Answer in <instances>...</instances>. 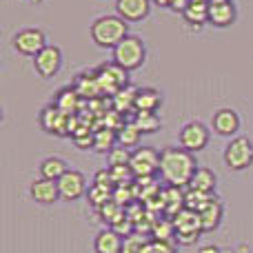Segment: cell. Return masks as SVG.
Instances as JSON below:
<instances>
[{
	"mask_svg": "<svg viewBox=\"0 0 253 253\" xmlns=\"http://www.w3.org/2000/svg\"><path fill=\"white\" fill-rule=\"evenodd\" d=\"M196 171H198L196 156L189 153L187 149L169 147L165 151H160V171L158 173L162 175V180L169 187H175V189L189 187Z\"/></svg>",
	"mask_w": 253,
	"mask_h": 253,
	"instance_id": "1",
	"label": "cell"
},
{
	"mask_svg": "<svg viewBox=\"0 0 253 253\" xmlns=\"http://www.w3.org/2000/svg\"><path fill=\"white\" fill-rule=\"evenodd\" d=\"M126 25H129V22L123 20L118 13H116V16H100L93 20L89 34H91V40L100 49H111V51H114L126 36H129L126 34V29H129Z\"/></svg>",
	"mask_w": 253,
	"mask_h": 253,
	"instance_id": "2",
	"label": "cell"
},
{
	"mask_svg": "<svg viewBox=\"0 0 253 253\" xmlns=\"http://www.w3.org/2000/svg\"><path fill=\"white\" fill-rule=\"evenodd\" d=\"M147 58V47L138 36H126L123 42L114 49V62L120 65L125 71L140 69Z\"/></svg>",
	"mask_w": 253,
	"mask_h": 253,
	"instance_id": "3",
	"label": "cell"
},
{
	"mask_svg": "<svg viewBox=\"0 0 253 253\" xmlns=\"http://www.w3.org/2000/svg\"><path fill=\"white\" fill-rule=\"evenodd\" d=\"M224 165L231 171H245L253 165V142L247 135H236L224 147Z\"/></svg>",
	"mask_w": 253,
	"mask_h": 253,
	"instance_id": "4",
	"label": "cell"
},
{
	"mask_svg": "<svg viewBox=\"0 0 253 253\" xmlns=\"http://www.w3.org/2000/svg\"><path fill=\"white\" fill-rule=\"evenodd\" d=\"M11 47L16 49L20 56H31L36 58L44 47H47V36L42 29H36V27H25V29H18L11 38Z\"/></svg>",
	"mask_w": 253,
	"mask_h": 253,
	"instance_id": "5",
	"label": "cell"
},
{
	"mask_svg": "<svg viewBox=\"0 0 253 253\" xmlns=\"http://www.w3.org/2000/svg\"><path fill=\"white\" fill-rule=\"evenodd\" d=\"M173 227H175V240L180 245H193L198 240V236L202 233L200 213L184 207L178 215H173Z\"/></svg>",
	"mask_w": 253,
	"mask_h": 253,
	"instance_id": "6",
	"label": "cell"
},
{
	"mask_svg": "<svg viewBox=\"0 0 253 253\" xmlns=\"http://www.w3.org/2000/svg\"><path fill=\"white\" fill-rule=\"evenodd\" d=\"M129 169L138 178H151L160 171V151L153 147H135V151L131 153Z\"/></svg>",
	"mask_w": 253,
	"mask_h": 253,
	"instance_id": "7",
	"label": "cell"
},
{
	"mask_svg": "<svg viewBox=\"0 0 253 253\" xmlns=\"http://www.w3.org/2000/svg\"><path fill=\"white\" fill-rule=\"evenodd\" d=\"M126 74H129V71H125L123 67L116 65V62H105V65L96 71V83L102 91L118 93L126 87Z\"/></svg>",
	"mask_w": 253,
	"mask_h": 253,
	"instance_id": "8",
	"label": "cell"
},
{
	"mask_svg": "<svg viewBox=\"0 0 253 253\" xmlns=\"http://www.w3.org/2000/svg\"><path fill=\"white\" fill-rule=\"evenodd\" d=\"M209 129H207L202 123H198V120H191V123H187L180 129V147L187 149L189 153H198L202 151V149L209 144Z\"/></svg>",
	"mask_w": 253,
	"mask_h": 253,
	"instance_id": "9",
	"label": "cell"
},
{
	"mask_svg": "<svg viewBox=\"0 0 253 253\" xmlns=\"http://www.w3.org/2000/svg\"><path fill=\"white\" fill-rule=\"evenodd\" d=\"M58 191H60V200H67V202L78 200L87 191V178L78 169H69L58 180Z\"/></svg>",
	"mask_w": 253,
	"mask_h": 253,
	"instance_id": "10",
	"label": "cell"
},
{
	"mask_svg": "<svg viewBox=\"0 0 253 253\" xmlns=\"http://www.w3.org/2000/svg\"><path fill=\"white\" fill-rule=\"evenodd\" d=\"M34 67H36V71H38V76H42V78H53V76H58V71H60V67H62V51L56 44H47V47L34 58Z\"/></svg>",
	"mask_w": 253,
	"mask_h": 253,
	"instance_id": "11",
	"label": "cell"
},
{
	"mask_svg": "<svg viewBox=\"0 0 253 253\" xmlns=\"http://www.w3.org/2000/svg\"><path fill=\"white\" fill-rule=\"evenodd\" d=\"M40 126L49 133L56 135H67L69 133V114H65L62 109H58L56 105H49L40 114Z\"/></svg>",
	"mask_w": 253,
	"mask_h": 253,
	"instance_id": "12",
	"label": "cell"
},
{
	"mask_svg": "<svg viewBox=\"0 0 253 253\" xmlns=\"http://www.w3.org/2000/svg\"><path fill=\"white\" fill-rule=\"evenodd\" d=\"M211 126L222 138H236L238 129H240V114L236 109H229V107L218 109L211 118Z\"/></svg>",
	"mask_w": 253,
	"mask_h": 253,
	"instance_id": "13",
	"label": "cell"
},
{
	"mask_svg": "<svg viewBox=\"0 0 253 253\" xmlns=\"http://www.w3.org/2000/svg\"><path fill=\"white\" fill-rule=\"evenodd\" d=\"M236 4L231 0H211L209 2V22L213 27L224 29L236 22Z\"/></svg>",
	"mask_w": 253,
	"mask_h": 253,
	"instance_id": "14",
	"label": "cell"
},
{
	"mask_svg": "<svg viewBox=\"0 0 253 253\" xmlns=\"http://www.w3.org/2000/svg\"><path fill=\"white\" fill-rule=\"evenodd\" d=\"M116 11L126 22H140L151 11V0H116Z\"/></svg>",
	"mask_w": 253,
	"mask_h": 253,
	"instance_id": "15",
	"label": "cell"
},
{
	"mask_svg": "<svg viewBox=\"0 0 253 253\" xmlns=\"http://www.w3.org/2000/svg\"><path fill=\"white\" fill-rule=\"evenodd\" d=\"M31 198L38 205H53L56 200H60V191H58V182L47 178H38L31 182Z\"/></svg>",
	"mask_w": 253,
	"mask_h": 253,
	"instance_id": "16",
	"label": "cell"
},
{
	"mask_svg": "<svg viewBox=\"0 0 253 253\" xmlns=\"http://www.w3.org/2000/svg\"><path fill=\"white\" fill-rule=\"evenodd\" d=\"M160 105H162V93L158 91V89H153V87L135 89V98H133L135 111H149V114H156Z\"/></svg>",
	"mask_w": 253,
	"mask_h": 253,
	"instance_id": "17",
	"label": "cell"
},
{
	"mask_svg": "<svg viewBox=\"0 0 253 253\" xmlns=\"http://www.w3.org/2000/svg\"><path fill=\"white\" fill-rule=\"evenodd\" d=\"M123 242L125 238L116 229H105L96 236L93 249H96V253H123Z\"/></svg>",
	"mask_w": 253,
	"mask_h": 253,
	"instance_id": "18",
	"label": "cell"
},
{
	"mask_svg": "<svg viewBox=\"0 0 253 253\" xmlns=\"http://www.w3.org/2000/svg\"><path fill=\"white\" fill-rule=\"evenodd\" d=\"M200 222H202V231H215L218 229V224H220V220H222V205H220L218 200H211V202H207L205 207H202L200 211Z\"/></svg>",
	"mask_w": 253,
	"mask_h": 253,
	"instance_id": "19",
	"label": "cell"
},
{
	"mask_svg": "<svg viewBox=\"0 0 253 253\" xmlns=\"http://www.w3.org/2000/svg\"><path fill=\"white\" fill-rule=\"evenodd\" d=\"M182 16L189 25L200 29L202 25L209 22V2H207V0H191V4L182 11Z\"/></svg>",
	"mask_w": 253,
	"mask_h": 253,
	"instance_id": "20",
	"label": "cell"
},
{
	"mask_svg": "<svg viewBox=\"0 0 253 253\" xmlns=\"http://www.w3.org/2000/svg\"><path fill=\"white\" fill-rule=\"evenodd\" d=\"M67 171H69V167H67V162L62 160V158L51 156V158H44V160L40 162V178H47V180L58 182Z\"/></svg>",
	"mask_w": 253,
	"mask_h": 253,
	"instance_id": "21",
	"label": "cell"
},
{
	"mask_svg": "<svg viewBox=\"0 0 253 253\" xmlns=\"http://www.w3.org/2000/svg\"><path fill=\"white\" fill-rule=\"evenodd\" d=\"M189 189L200 193H213L215 191V173L211 169H198L196 175H193Z\"/></svg>",
	"mask_w": 253,
	"mask_h": 253,
	"instance_id": "22",
	"label": "cell"
},
{
	"mask_svg": "<svg viewBox=\"0 0 253 253\" xmlns=\"http://www.w3.org/2000/svg\"><path fill=\"white\" fill-rule=\"evenodd\" d=\"M131 123L138 126L142 133H156V131L162 126L160 118H158L156 114H149V111H138V116H135Z\"/></svg>",
	"mask_w": 253,
	"mask_h": 253,
	"instance_id": "23",
	"label": "cell"
},
{
	"mask_svg": "<svg viewBox=\"0 0 253 253\" xmlns=\"http://www.w3.org/2000/svg\"><path fill=\"white\" fill-rule=\"evenodd\" d=\"M140 135H142V131L138 129L133 123H126L123 129L118 131V142L123 144L125 149L129 147H140Z\"/></svg>",
	"mask_w": 253,
	"mask_h": 253,
	"instance_id": "24",
	"label": "cell"
},
{
	"mask_svg": "<svg viewBox=\"0 0 253 253\" xmlns=\"http://www.w3.org/2000/svg\"><path fill=\"white\" fill-rule=\"evenodd\" d=\"M118 140V135L114 133L111 129H102V131H98L96 135H93V149L96 151H100V153H105V151H114V142Z\"/></svg>",
	"mask_w": 253,
	"mask_h": 253,
	"instance_id": "25",
	"label": "cell"
},
{
	"mask_svg": "<svg viewBox=\"0 0 253 253\" xmlns=\"http://www.w3.org/2000/svg\"><path fill=\"white\" fill-rule=\"evenodd\" d=\"M58 109H62L65 114H71V111L78 107V96H76V91H71V89H65V91L58 93V102H56Z\"/></svg>",
	"mask_w": 253,
	"mask_h": 253,
	"instance_id": "26",
	"label": "cell"
},
{
	"mask_svg": "<svg viewBox=\"0 0 253 253\" xmlns=\"http://www.w3.org/2000/svg\"><path fill=\"white\" fill-rule=\"evenodd\" d=\"M147 247V240L138 233H129L123 242V253H142Z\"/></svg>",
	"mask_w": 253,
	"mask_h": 253,
	"instance_id": "27",
	"label": "cell"
},
{
	"mask_svg": "<svg viewBox=\"0 0 253 253\" xmlns=\"http://www.w3.org/2000/svg\"><path fill=\"white\" fill-rule=\"evenodd\" d=\"M129 162H131V153L125 147L109 151V167H129Z\"/></svg>",
	"mask_w": 253,
	"mask_h": 253,
	"instance_id": "28",
	"label": "cell"
},
{
	"mask_svg": "<svg viewBox=\"0 0 253 253\" xmlns=\"http://www.w3.org/2000/svg\"><path fill=\"white\" fill-rule=\"evenodd\" d=\"M142 253H175V247L171 242H160V240H153L147 242Z\"/></svg>",
	"mask_w": 253,
	"mask_h": 253,
	"instance_id": "29",
	"label": "cell"
},
{
	"mask_svg": "<svg viewBox=\"0 0 253 253\" xmlns=\"http://www.w3.org/2000/svg\"><path fill=\"white\" fill-rule=\"evenodd\" d=\"M200 253H220V249H215V247H202Z\"/></svg>",
	"mask_w": 253,
	"mask_h": 253,
	"instance_id": "30",
	"label": "cell"
},
{
	"mask_svg": "<svg viewBox=\"0 0 253 253\" xmlns=\"http://www.w3.org/2000/svg\"><path fill=\"white\" fill-rule=\"evenodd\" d=\"M151 2L160 4V7H171V0H151Z\"/></svg>",
	"mask_w": 253,
	"mask_h": 253,
	"instance_id": "31",
	"label": "cell"
}]
</instances>
